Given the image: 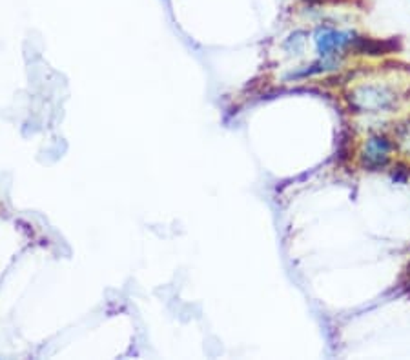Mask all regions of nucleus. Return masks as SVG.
<instances>
[{"instance_id": "nucleus-1", "label": "nucleus", "mask_w": 410, "mask_h": 360, "mask_svg": "<svg viewBox=\"0 0 410 360\" xmlns=\"http://www.w3.org/2000/svg\"><path fill=\"white\" fill-rule=\"evenodd\" d=\"M346 104L354 113L381 115L392 113L399 108L403 95L390 84L363 82L346 91Z\"/></svg>"}, {"instance_id": "nucleus-2", "label": "nucleus", "mask_w": 410, "mask_h": 360, "mask_svg": "<svg viewBox=\"0 0 410 360\" xmlns=\"http://www.w3.org/2000/svg\"><path fill=\"white\" fill-rule=\"evenodd\" d=\"M396 142L383 133H372L365 140L361 153H359V164L367 171H381L392 161V153L396 149Z\"/></svg>"}, {"instance_id": "nucleus-3", "label": "nucleus", "mask_w": 410, "mask_h": 360, "mask_svg": "<svg viewBox=\"0 0 410 360\" xmlns=\"http://www.w3.org/2000/svg\"><path fill=\"white\" fill-rule=\"evenodd\" d=\"M354 37L355 31L352 30H336L332 25H321L314 35V42L319 57H343L351 50Z\"/></svg>"}, {"instance_id": "nucleus-4", "label": "nucleus", "mask_w": 410, "mask_h": 360, "mask_svg": "<svg viewBox=\"0 0 410 360\" xmlns=\"http://www.w3.org/2000/svg\"><path fill=\"white\" fill-rule=\"evenodd\" d=\"M396 51H402V40L397 37L374 38L367 37V35L355 33L348 53L367 57H383L390 55V53H396Z\"/></svg>"}, {"instance_id": "nucleus-5", "label": "nucleus", "mask_w": 410, "mask_h": 360, "mask_svg": "<svg viewBox=\"0 0 410 360\" xmlns=\"http://www.w3.org/2000/svg\"><path fill=\"white\" fill-rule=\"evenodd\" d=\"M307 35L304 33H294L290 38L287 40V47H290V50H294L297 55H300L301 51H303L304 47V42H307Z\"/></svg>"}]
</instances>
